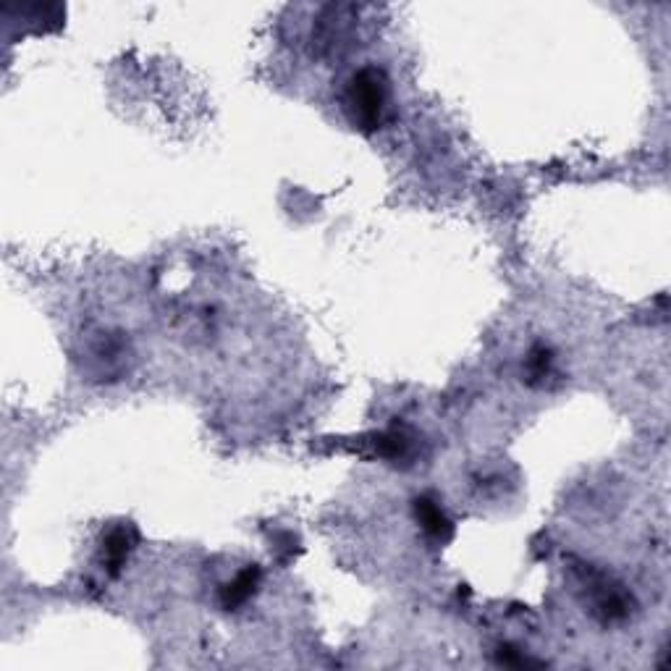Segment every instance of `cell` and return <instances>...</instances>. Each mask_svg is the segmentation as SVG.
<instances>
[{"instance_id":"obj_6","label":"cell","mask_w":671,"mask_h":671,"mask_svg":"<svg viewBox=\"0 0 671 671\" xmlns=\"http://www.w3.org/2000/svg\"><path fill=\"white\" fill-rule=\"evenodd\" d=\"M375 449L388 462H399V459H407L412 454V436L404 428H391L378 436Z\"/></svg>"},{"instance_id":"obj_2","label":"cell","mask_w":671,"mask_h":671,"mask_svg":"<svg viewBox=\"0 0 671 671\" xmlns=\"http://www.w3.org/2000/svg\"><path fill=\"white\" fill-rule=\"evenodd\" d=\"M595 588V614L601 622H624L632 611V595L622 585H611L606 580L593 582Z\"/></svg>"},{"instance_id":"obj_1","label":"cell","mask_w":671,"mask_h":671,"mask_svg":"<svg viewBox=\"0 0 671 671\" xmlns=\"http://www.w3.org/2000/svg\"><path fill=\"white\" fill-rule=\"evenodd\" d=\"M346 113L362 132L381 129L388 108V79L381 69L365 66L346 84Z\"/></svg>"},{"instance_id":"obj_3","label":"cell","mask_w":671,"mask_h":671,"mask_svg":"<svg viewBox=\"0 0 671 671\" xmlns=\"http://www.w3.org/2000/svg\"><path fill=\"white\" fill-rule=\"evenodd\" d=\"M137 540H139V535L132 525H118V527H113L111 533L105 535L103 564H105V569H108V575L116 577L118 572H121V567L126 564L129 554H132L134 546H137Z\"/></svg>"},{"instance_id":"obj_5","label":"cell","mask_w":671,"mask_h":671,"mask_svg":"<svg viewBox=\"0 0 671 671\" xmlns=\"http://www.w3.org/2000/svg\"><path fill=\"white\" fill-rule=\"evenodd\" d=\"M415 517L422 525V530L430 535L438 543H449L451 535H454V525L451 519L443 514V509L438 506V501H433L430 496H420L415 499Z\"/></svg>"},{"instance_id":"obj_7","label":"cell","mask_w":671,"mask_h":671,"mask_svg":"<svg viewBox=\"0 0 671 671\" xmlns=\"http://www.w3.org/2000/svg\"><path fill=\"white\" fill-rule=\"evenodd\" d=\"M551 373H554V352L548 346L535 344L525 360V381L530 386H543Z\"/></svg>"},{"instance_id":"obj_4","label":"cell","mask_w":671,"mask_h":671,"mask_svg":"<svg viewBox=\"0 0 671 671\" xmlns=\"http://www.w3.org/2000/svg\"><path fill=\"white\" fill-rule=\"evenodd\" d=\"M260 577H263V572H260L257 564L244 567L242 572H239V575H236L231 582H226V585L221 588V593H218V603H221V609L223 611L242 609L244 603L250 601L252 595L257 593V588H260Z\"/></svg>"}]
</instances>
